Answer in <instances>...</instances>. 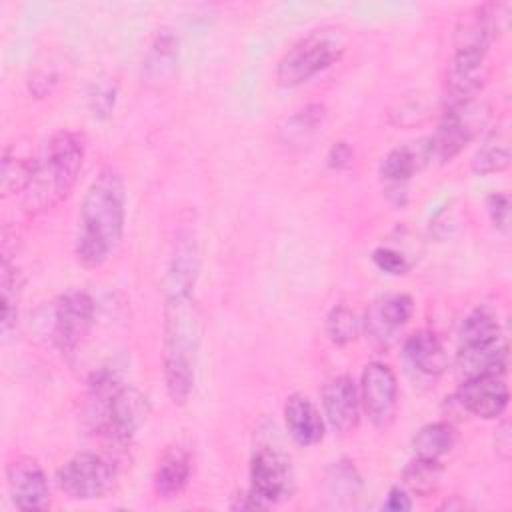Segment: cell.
Instances as JSON below:
<instances>
[{
    "label": "cell",
    "instance_id": "cell-15",
    "mask_svg": "<svg viewBox=\"0 0 512 512\" xmlns=\"http://www.w3.org/2000/svg\"><path fill=\"white\" fill-rule=\"evenodd\" d=\"M456 366L464 378L484 376V374L504 376L508 368V344L504 334L490 340L460 344Z\"/></svg>",
    "mask_w": 512,
    "mask_h": 512
},
{
    "label": "cell",
    "instance_id": "cell-35",
    "mask_svg": "<svg viewBox=\"0 0 512 512\" xmlns=\"http://www.w3.org/2000/svg\"><path fill=\"white\" fill-rule=\"evenodd\" d=\"M352 158H354V152L350 148L348 142H334L326 154V162L330 168L334 170H344L352 164Z\"/></svg>",
    "mask_w": 512,
    "mask_h": 512
},
{
    "label": "cell",
    "instance_id": "cell-3",
    "mask_svg": "<svg viewBox=\"0 0 512 512\" xmlns=\"http://www.w3.org/2000/svg\"><path fill=\"white\" fill-rule=\"evenodd\" d=\"M84 156L86 140L82 134L72 130L56 132L38 158L36 172L24 190V210L34 216L66 200L78 180Z\"/></svg>",
    "mask_w": 512,
    "mask_h": 512
},
{
    "label": "cell",
    "instance_id": "cell-12",
    "mask_svg": "<svg viewBox=\"0 0 512 512\" xmlns=\"http://www.w3.org/2000/svg\"><path fill=\"white\" fill-rule=\"evenodd\" d=\"M490 76L488 50L454 48L446 70L448 104L470 100L486 84Z\"/></svg>",
    "mask_w": 512,
    "mask_h": 512
},
{
    "label": "cell",
    "instance_id": "cell-34",
    "mask_svg": "<svg viewBox=\"0 0 512 512\" xmlns=\"http://www.w3.org/2000/svg\"><path fill=\"white\" fill-rule=\"evenodd\" d=\"M114 100H116V88L112 84H98L96 90L90 96V106H92V114L96 118H106L112 108H114Z\"/></svg>",
    "mask_w": 512,
    "mask_h": 512
},
{
    "label": "cell",
    "instance_id": "cell-22",
    "mask_svg": "<svg viewBox=\"0 0 512 512\" xmlns=\"http://www.w3.org/2000/svg\"><path fill=\"white\" fill-rule=\"evenodd\" d=\"M178 62V40L172 32L162 30L156 34L146 58H144V78L150 84H164L170 82L174 76Z\"/></svg>",
    "mask_w": 512,
    "mask_h": 512
},
{
    "label": "cell",
    "instance_id": "cell-21",
    "mask_svg": "<svg viewBox=\"0 0 512 512\" xmlns=\"http://www.w3.org/2000/svg\"><path fill=\"white\" fill-rule=\"evenodd\" d=\"M198 270L196 240L190 230L180 232L174 244V254L168 268V292H192Z\"/></svg>",
    "mask_w": 512,
    "mask_h": 512
},
{
    "label": "cell",
    "instance_id": "cell-24",
    "mask_svg": "<svg viewBox=\"0 0 512 512\" xmlns=\"http://www.w3.org/2000/svg\"><path fill=\"white\" fill-rule=\"evenodd\" d=\"M326 120L324 104H308L296 114H292L286 124L280 128V140L288 148H302L310 144L314 134L322 128Z\"/></svg>",
    "mask_w": 512,
    "mask_h": 512
},
{
    "label": "cell",
    "instance_id": "cell-10",
    "mask_svg": "<svg viewBox=\"0 0 512 512\" xmlns=\"http://www.w3.org/2000/svg\"><path fill=\"white\" fill-rule=\"evenodd\" d=\"M360 406L368 420L384 428L396 416L398 382L392 368L384 362H368L360 376Z\"/></svg>",
    "mask_w": 512,
    "mask_h": 512
},
{
    "label": "cell",
    "instance_id": "cell-29",
    "mask_svg": "<svg viewBox=\"0 0 512 512\" xmlns=\"http://www.w3.org/2000/svg\"><path fill=\"white\" fill-rule=\"evenodd\" d=\"M362 330L360 316L346 304H336L326 316V334L336 346L352 344Z\"/></svg>",
    "mask_w": 512,
    "mask_h": 512
},
{
    "label": "cell",
    "instance_id": "cell-18",
    "mask_svg": "<svg viewBox=\"0 0 512 512\" xmlns=\"http://www.w3.org/2000/svg\"><path fill=\"white\" fill-rule=\"evenodd\" d=\"M38 158L40 156H36L24 140H12L6 146L0 170V188L4 196L24 194L36 172Z\"/></svg>",
    "mask_w": 512,
    "mask_h": 512
},
{
    "label": "cell",
    "instance_id": "cell-14",
    "mask_svg": "<svg viewBox=\"0 0 512 512\" xmlns=\"http://www.w3.org/2000/svg\"><path fill=\"white\" fill-rule=\"evenodd\" d=\"M324 418L338 434H350L360 422V392L346 374L334 376L322 388Z\"/></svg>",
    "mask_w": 512,
    "mask_h": 512
},
{
    "label": "cell",
    "instance_id": "cell-32",
    "mask_svg": "<svg viewBox=\"0 0 512 512\" xmlns=\"http://www.w3.org/2000/svg\"><path fill=\"white\" fill-rule=\"evenodd\" d=\"M372 262L386 274L392 276H400L406 274L410 270V262L406 260V256L390 246H380L372 252Z\"/></svg>",
    "mask_w": 512,
    "mask_h": 512
},
{
    "label": "cell",
    "instance_id": "cell-36",
    "mask_svg": "<svg viewBox=\"0 0 512 512\" xmlns=\"http://www.w3.org/2000/svg\"><path fill=\"white\" fill-rule=\"evenodd\" d=\"M494 446H496V452L502 460H510L512 456V428H510V420H502L496 428V438H494Z\"/></svg>",
    "mask_w": 512,
    "mask_h": 512
},
{
    "label": "cell",
    "instance_id": "cell-20",
    "mask_svg": "<svg viewBox=\"0 0 512 512\" xmlns=\"http://www.w3.org/2000/svg\"><path fill=\"white\" fill-rule=\"evenodd\" d=\"M190 474V454L182 446H170L162 454L154 474V486L158 496L176 498L178 494H182V490L188 486Z\"/></svg>",
    "mask_w": 512,
    "mask_h": 512
},
{
    "label": "cell",
    "instance_id": "cell-1",
    "mask_svg": "<svg viewBox=\"0 0 512 512\" xmlns=\"http://www.w3.org/2000/svg\"><path fill=\"white\" fill-rule=\"evenodd\" d=\"M126 218V184L118 170L102 168L84 192L76 236V260L100 268L118 248Z\"/></svg>",
    "mask_w": 512,
    "mask_h": 512
},
{
    "label": "cell",
    "instance_id": "cell-11",
    "mask_svg": "<svg viewBox=\"0 0 512 512\" xmlns=\"http://www.w3.org/2000/svg\"><path fill=\"white\" fill-rule=\"evenodd\" d=\"M510 392L500 374H484L464 378V382L454 392V402L468 414L494 420L500 418L508 408Z\"/></svg>",
    "mask_w": 512,
    "mask_h": 512
},
{
    "label": "cell",
    "instance_id": "cell-37",
    "mask_svg": "<svg viewBox=\"0 0 512 512\" xmlns=\"http://www.w3.org/2000/svg\"><path fill=\"white\" fill-rule=\"evenodd\" d=\"M384 508L390 510V512H408L412 508V500H410L408 490L404 486H392L388 490Z\"/></svg>",
    "mask_w": 512,
    "mask_h": 512
},
{
    "label": "cell",
    "instance_id": "cell-27",
    "mask_svg": "<svg viewBox=\"0 0 512 512\" xmlns=\"http://www.w3.org/2000/svg\"><path fill=\"white\" fill-rule=\"evenodd\" d=\"M442 474H444V468H442L440 460H428V458L414 456V460L402 472V482L408 492L426 498V496H432L440 488Z\"/></svg>",
    "mask_w": 512,
    "mask_h": 512
},
{
    "label": "cell",
    "instance_id": "cell-19",
    "mask_svg": "<svg viewBox=\"0 0 512 512\" xmlns=\"http://www.w3.org/2000/svg\"><path fill=\"white\" fill-rule=\"evenodd\" d=\"M404 358L410 368L428 378H438L446 366V350L432 330H418L404 340Z\"/></svg>",
    "mask_w": 512,
    "mask_h": 512
},
{
    "label": "cell",
    "instance_id": "cell-28",
    "mask_svg": "<svg viewBox=\"0 0 512 512\" xmlns=\"http://www.w3.org/2000/svg\"><path fill=\"white\" fill-rule=\"evenodd\" d=\"M20 290H22V278L16 268L4 256L2 260V272H0V292H2V332L8 334L12 326H16L18 318V302H20Z\"/></svg>",
    "mask_w": 512,
    "mask_h": 512
},
{
    "label": "cell",
    "instance_id": "cell-23",
    "mask_svg": "<svg viewBox=\"0 0 512 512\" xmlns=\"http://www.w3.org/2000/svg\"><path fill=\"white\" fill-rule=\"evenodd\" d=\"M428 162L424 144L422 146H398L392 148L380 162V176L392 186L406 184L420 166Z\"/></svg>",
    "mask_w": 512,
    "mask_h": 512
},
{
    "label": "cell",
    "instance_id": "cell-5",
    "mask_svg": "<svg viewBox=\"0 0 512 512\" xmlns=\"http://www.w3.org/2000/svg\"><path fill=\"white\" fill-rule=\"evenodd\" d=\"M348 46V36L340 26H322L294 42L276 66V82L284 88L312 80L340 60Z\"/></svg>",
    "mask_w": 512,
    "mask_h": 512
},
{
    "label": "cell",
    "instance_id": "cell-9",
    "mask_svg": "<svg viewBox=\"0 0 512 512\" xmlns=\"http://www.w3.org/2000/svg\"><path fill=\"white\" fill-rule=\"evenodd\" d=\"M96 306L88 292L70 290L54 304L52 316V342L62 354H72L94 324Z\"/></svg>",
    "mask_w": 512,
    "mask_h": 512
},
{
    "label": "cell",
    "instance_id": "cell-6",
    "mask_svg": "<svg viewBox=\"0 0 512 512\" xmlns=\"http://www.w3.org/2000/svg\"><path fill=\"white\" fill-rule=\"evenodd\" d=\"M490 106L476 98L448 104L436 130L424 144L428 162L446 164L456 158L488 124Z\"/></svg>",
    "mask_w": 512,
    "mask_h": 512
},
{
    "label": "cell",
    "instance_id": "cell-33",
    "mask_svg": "<svg viewBox=\"0 0 512 512\" xmlns=\"http://www.w3.org/2000/svg\"><path fill=\"white\" fill-rule=\"evenodd\" d=\"M486 208H488L492 224L500 232H508V224H510V198H508V194H502V192L490 194L488 200H486Z\"/></svg>",
    "mask_w": 512,
    "mask_h": 512
},
{
    "label": "cell",
    "instance_id": "cell-30",
    "mask_svg": "<svg viewBox=\"0 0 512 512\" xmlns=\"http://www.w3.org/2000/svg\"><path fill=\"white\" fill-rule=\"evenodd\" d=\"M496 336H502L500 322L486 308H478L472 314H468L460 326V344L490 340Z\"/></svg>",
    "mask_w": 512,
    "mask_h": 512
},
{
    "label": "cell",
    "instance_id": "cell-31",
    "mask_svg": "<svg viewBox=\"0 0 512 512\" xmlns=\"http://www.w3.org/2000/svg\"><path fill=\"white\" fill-rule=\"evenodd\" d=\"M330 494L336 498H354L360 492V476L350 462H334L328 474Z\"/></svg>",
    "mask_w": 512,
    "mask_h": 512
},
{
    "label": "cell",
    "instance_id": "cell-2",
    "mask_svg": "<svg viewBox=\"0 0 512 512\" xmlns=\"http://www.w3.org/2000/svg\"><path fill=\"white\" fill-rule=\"evenodd\" d=\"M162 366L168 398L182 406L188 402L200 344V314L192 292H168L162 324Z\"/></svg>",
    "mask_w": 512,
    "mask_h": 512
},
{
    "label": "cell",
    "instance_id": "cell-16",
    "mask_svg": "<svg viewBox=\"0 0 512 512\" xmlns=\"http://www.w3.org/2000/svg\"><path fill=\"white\" fill-rule=\"evenodd\" d=\"M414 314V300L408 294H390L372 304L366 314V334L380 346H386L394 332L402 328Z\"/></svg>",
    "mask_w": 512,
    "mask_h": 512
},
{
    "label": "cell",
    "instance_id": "cell-13",
    "mask_svg": "<svg viewBox=\"0 0 512 512\" xmlns=\"http://www.w3.org/2000/svg\"><path fill=\"white\" fill-rule=\"evenodd\" d=\"M6 482L16 508L46 510L50 506L48 478L34 458H14L6 466Z\"/></svg>",
    "mask_w": 512,
    "mask_h": 512
},
{
    "label": "cell",
    "instance_id": "cell-17",
    "mask_svg": "<svg viewBox=\"0 0 512 512\" xmlns=\"http://www.w3.org/2000/svg\"><path fill=\"white\" fill-rule=\"evenodd\" d=\"M284 422L292 440L300 446H314L322 442L326 432L324 414L304 394H290L284 404Z\"/></svg>",
    "mask_w": 512,
    "mask_h": 512
},
{
    "label": "cell",
    "instance_id": "cell-38",
    "mask_svg": "<svg viewBox=\"0 0 512 512\" xmlns=\"http://www.w3.org/2000/svg\"><path fill=\"white\" fill-rule=\"evenodd\" d=\"M232 510H258V508H268L250 488L246 492H240L232 498L230 502Z\"/></svg>",
    "mask_w": 512,
    "mask_h": 512
},
{
    "label": "cell",
    "instance_id": "cell-26",
    "mask_svg": "<svg viewBox=\"0 0 512 512\" xmlns=\"http://www.w3.org/2000/svg\"><path fill=\"white\" fill-rule=\"evenodd\" d=\"M510 140L506 134L492 132L470 160V168L478 176L498 174L510 166Z\"/></svg>",
    "mask_w": 512,
    "mask_h": 512
},
{
    "label": "cell",
    "instance_id": "cell-4",
    "mask_svg": "<svg viewBox=\"0 0 512 512\" xmlns=\"http://www.w3.org/2000/svg\"><path fill=\"white\" fill-rule=\"evenodd\" d=\"M90 418L96 430L114 444H126L150 416L148 398L134 386L122 384L110 372H98L88 382Z\"/></svg>",
    "mask_w": 512,
    "mask_h": 512
},
{
    "label": "cell",
    "instance_id": "cell-25",
    "mask_svg": "<svg viewBox=\"0 0 512 512\" xmlns=\"http://www.w3.org/2000/svg\"><path fill=\"white\" fill-rule=\"evenodd\" d=\"M456 444V428L448 422H430L422 426L412 438V450L418 458L440 460L452 452Z\"/></svg>",
    "mask_w": 512,
    "mask_h": 512
},
{
    "label": "cell",
    "instance_id": "cell-8",
    "mask_svg": "<svg viewBox=\"0 0 512 512\" xmlns=\"http://www.w3.org/2000/svg\"><path fill=\"white\" fill-rule=\"evenodd\" d=\"M250 490L270 508L294 492L290 458L276 446H260L250 462Z\"/></svg>",
    "mask_w": 512,
    "mask_h": 512
},
{
    "label": "cell",
    "instance_id": "cell-7",
    "mask_svg": "<svg viewBox=\"0 0 512 512\" xmlns=\"http://www.w3.org/2000/svg\"><path fill=\"white\" fill-rule=\"evenodd\" d=\"M118 462L96 452H78L58 472V488L76 500L102 498L116 482Z\"/></svg>",
    "mask_w": 512,
    "mask_h": 512
}]
</instances>
